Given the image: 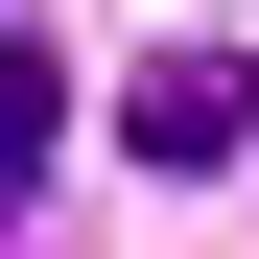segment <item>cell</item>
Returning <instances> with one entry per match:
<instances>
[{"mask_svg":"<svg viewBox=\"0 0 259 259\" xmlns=\"http://www.w3.org/2000/svg\"><path fill=\"white\" fill-rule=\"evenodd\" d=\"M118 142H142V165H236V142H259V71H236V48H165L142 95H118Z\"/></svg>","mask_w":259,"mask_h":259,"instance_id":"cell-1","label":"cell"},{"mask_svg":"<svg viewBox=\"0 0 259 259\" xmlns=\"http://www.w3.org/2000/svg\"><path fill=\"white\" fill-rule=\"evenodd\" d=\"M48 142H71V71H48V24H0V212L48 189Z\"/></svg>","mask_w":259,"mask_h":259,"instance_id":"cell-2","label":"cell"}]
</instances>
